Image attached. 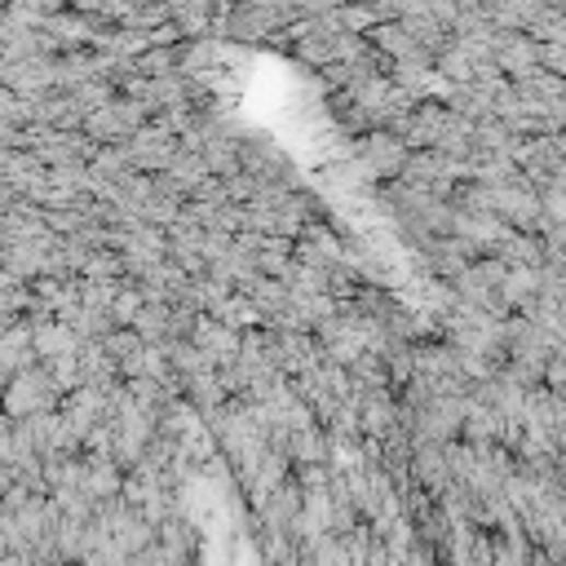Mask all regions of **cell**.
Instances as JSON below:
<instances>
[{
  "instance_id": "cell-1",
  "label": "cell",
  "mask_w": 566,
  "mask_h": 566,
  "mask_svg": "<svg viewBox=\"0 0 566 566\" xmlns=\"http://www.w3.org/2000/svg\"><path fill=\"white\" fill-rule=\"evenodd\" d=\"M54 398H58V385L49 381V372L23 368V372H14V381L5 390H0V416L36 420V416H45V407H54Z\"/></svg>"
},
{
  "instance_id": "cell-2",
  "label": "cell",
  "mask_w": 566,
  "mask_h": 566,
  "mask_svg": "<svg viewBox=\"0 0 566 566\" xmlns=\"http://www.w3.org/2000/svg\"><path fill=\"white\" fill-rule=\"evenodd\" d=\"M407 160H412V151H407L394 134H368V138H359V169H363L368 177H377V182L403 177Z\"/></svg>"
},
{
  "instance_id": "cell-3",
  "label": "cell",
  "mask_w": 566,
  "mask_h": 566,
  "mask_svg": "<svg viewBox=\"0 0 566 566\" xmlns=\"http://www.w3.org/2000/svg\"><path fill=\"white\" fill-rule=\"evenodd\" d=\"M412 478L420 483L425 496H438L451 478H447V461H442V447H429V442H416L412 451Z\"/></svg>"
},
{
  "instance_id": "cell-4",
  "label": "cell",
  "mask_w": 566,
  "mask_h": 566,
  "mask_svg": "<svg viewBox=\"0 0 566 566\" xmlns=\"http://www.w3.org/2000/svg\"><path fill=\"white\" fill-rule=\"evenodd\" d=\"M142 288H120L116 292V301H111V319H116V323H125V327H134V319L142 314Z\"/></svg>"
},
{
  "instance_id": "cell-5",
  "label": "cell",
  "mask_w": 566,
  "mask_h": 566,
  "mask_svg": "<svg viewBox=\"0 0 566 566\" xmlns=\"http://www.w3.org/2000/svg\"><path fill=\"white\" fill-rule=\"evenodd\" d=\"M177 62H182V54L177 49H147V54H138V71H147V76H169V71H177Z\"/></svg>"
},
{
  "instance_id": "cell-6",
  "label": "cell",
  "mask_w": 566,
  "mask_h": 566,
  "mask_svg": "<svg viewBox=\"0 0 566 566\" xmlns=\"http://www.w3.org/2000/svg\"><path fill=\"white\" fill-rule=\"evenodd\" d=\"M54 566H80V562H54Z\"/></svg>"
},
{
  "instance_id": "cell-7",
  "label": "cell",
  "mask_w": 566,
  "mask_h": 566,
  "mask_svg": "<svg viewBox=\"0 0 566 566\" xmlns=\"http://www.w3.org/2000/svg\"><path fill=\"white\" fill-rule=\"evenodd\" d=\"M557 398H562V407H566V394H557Z\"/></svg>"
}]
</instances>
